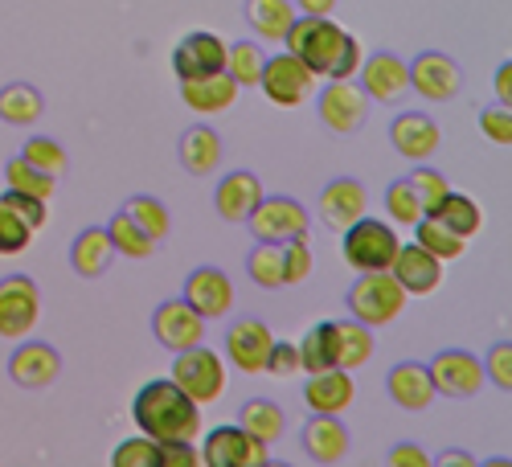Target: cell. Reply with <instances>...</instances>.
I'll return each mask as SVG.
<instances>
[{
  "label": "cell",
  "mask_w": 512,
  "mask_h": 467,
  "mask_svg": "<svg viewBox=\"0 0 512 467\" xmlns=\"http://www.w3.org/2000/svg\"><path fill=\"white\" fill-rule=\"evenodd\" d=\"M173 381L197 402V406H213L222 394H226V361L197 345V349H185L177 353V365H173Z\"/></svg>",
  "instance_id": "obj_5"
},
{
  "label": "cell",
  "mask_w": 512,
  "mask_h": 467,
  "mask_svg": "<svg viewBox=\"0 0 512 467\" xmlns=\"http://www.w3.org/2000/svg\"><path fill=\"white\" fill-rule=\"evenodd\" d=\"M173 70H177L181 82L209 78V74L226 70V41L218 33H205V29L181 37V46L173 50Z\"/></svg>",
  "instance_id": "obj_13"
},
{
  "label": "cell",
  "mask_w": 512,
  "mask_h": 467,
  "mask_svg": "<svg viewBox=\"0 0 512 467\" xmlns=\"http://www.w3.org/2000/svg\"><path fill=\"white\" fill-rule=\"evenodd\" d=\"M365 111H369V99L357 82H328L320 91V119L336 136H353L365 123Z\"/></svg>",
  "instance_id": "obj_16"
},
{
  "label": "cell",
  "mask_w": 512,
  "mask_h": 467,
  "mask_svg": "<svg viewBox=\"0 0 512 467\" xmlns=\"http://www.w3.org/2000/svg\"><path fill=\"white\" fill-rule=\"evenodd\" d=\"M21 160H25V164H33L37 173L54 177V181L62 177V168H66V152H62V144H58V140H50V136H29V140H25Z\"/></svg>",
  "instance_id": "obj_42"
},
{
  "label": "cell",
  "mask_w": 512,
  "mask_h": 467,
  "mask_svg": "<svg viewBox=\"0 0 512 467\" xmlns=\"http://www.w3.org/2000/svg\"><path fill=\"white\" fill-rule=\"evenodd\" d=\"M246 271H250L254 283L267 287V291L283 287V254H279V246H275V242H259V246L250 250Z\"/></svg>",
  "instance_id": "obj_40"
},
{
  "label": "cell",
  "mask_w": 512,
  "mask_h": 467,
  "mask_svg": "<svg viewBox=\"0 0 512 467\" xmlns=\"http://www.w3.org/2000/svg\"><path fill=\"white\" fill-rule=\"evenodd\" d=\"M41 111H46V99H41V91L29 87V82H9V87L0 91V119L13 123V127L37 123Z\"/></svg>",
  "instance_id": "obj_34"
},
{
  "label": "cell",
  "mask_w": 512,
  "mask_h": 467,
  "mask_svg": "<svg viewBox=\"0 0 512 467\" xmlns=\"http://www.w3.org/2000/svg\"><path fill=\"white\" fill-rule=\"evenodd\" d=\"M484 377H492V386H500L504 394L512 390V345L508 341L492 345V353L484 361Z\"/></svg>",
  "instance_id": "obj_48"
},
{
  "label": "cell",
  "mask_w": 512,
  "mask_h": 467,
  "mask_svg": "<svg viewBox=\"0 0 512 467\" xmlns=\"http://www.w3.org/2000/svg\"><path fill=\"white\" fill-rule=\"evenodd\" d=\"M259 201H263V185H259V177H254V173H246V168L222 177L218 193H213V205H218V214L226 222H246Z\"/></svg>",
  "instance_id": "obj_24"
},
{
  "label": "cell",
  "mask_w": 512,
  "mask_h": 467,
  "mask_svg": "<svg viewBox=\"0 0 512 467\" xmlns=\"http://www.w3.org/2000/svg\"><path fill=\"white\" fill-rule=\"evenodd\" d=\"M181 99L197 111V115H222L234 107L238 99V82L218 70V74H209V78H193V82H181Z\"/></svg>",
  "instance_id": "obj_25"
},
{
  "label": "cell",
  "mask_w": 512,
  "mask_h": 467,
  "mask_svg": "<svg viewBox=\"0 0 512 467\" xmlns=\"http://www.w3.org/2000/svg\"><path fill=\"white\" fill-rule=\"evenodd\" d=\"M246 226L259 242L283 246L287 238L308 234V209L295 197H263L259 205H254V214L246 218Z\"/></svg>",
  "instance_id": "obj_7"
},
{
  "label": "cell",
  "mask_w": 512,
  "mask_h": 467,
  "mask_svg": "<svg viewBox=\"0 0 512 467\" xmlns=\"http://www.w3.org/2000/svg\"><path fill=\"white\" fill-rule=\"evenodd\" d=\"M426 373H431V381H435V394L459 398V402L476 398L480 386H484V361L463 353V349H443L431 365H426Z\"/></svg>",
  "instance_id": "obj_8"
},
{
  "label": "cell",
  "mask_w": 512,
  "mask_h": 467,
  "mask_svg": "<svg viewBox=\"0 0 512 467\" xmlns=\"http://www.w3.org/2000/svg\"><path fill=\"white\" fill-rule=\"evenodd\" d=\"M300 17H328L336 9V0H291Z\"/></svg>",
  "instance_id": "obj_53"
},
{
  "label": "cell",
  "mask_w": 512,
  "mask_h": 467,
  "mask_svg": "<svg viewBox=\"0 0 512 467\" xmlns=\"http://www.w3.org/2000/svg\"><path fill=\"white\" fill-rule=\"evenodd\" d=\"M263 373H275V377H295V373H300V345H291V341H275Z\"/></svg>",
  "instance_id": "obj_50"
},
{
  "label": "cell",
  "mask_w": 512,
  "mask_h": 467,
  "mask_svg": "<svg viewBox=\"0 0 512 467\" xmlns=\"http://www.w3.org/2000/svg\"><path fill=\"white\" fill-rule=\"evenodd\" d=\"M123 214L132 218L152 242H160L168 230H173V214H168V205L160 201V197H148V193H140V197H132L123 205Z\"/></svg>",
  "instance_id": "obj_36"
},
{
  "label": "cell",
  "mask_w": 512,
  "mask_h": 467,
  "mask_svg": "<svg viewBox=\"0 0 512 467\" xmlns=\"http://www.w3.org/2000/svg\"><path fill=\"white\" fill-rule=\"evenodd\" d=\"M386 463H390V467H431V455H426L418 443H398Z\"/></svg>",
  "instance_id": "obj_52"
},
{
  "label": "cell",
  "mask_w": 512,
  "mask_h": 467,
  "mask_svg": "<svg viewBox=\"0 0 512 467\" xmlns=\"http://www.w3.org/2000/svg\"><path fill=\"white\" fill-rule=\"evenodd\" d=\"M361 91L373 103H402L410 91V66L398 54H373L361 62Z\"/></svg>",
  "instance_id": "obj_14"
},
{
  "label": "cell",
  "mask_w": 512,
  "mask_h": 467,
  "mask_svg": "<svg viewBox=\"0 0 512 467\" xmlns=\"http://www.w3.org/2000/svg\"><path fill=\"white\" fill-rule=\"evenodd\" d=\"M238 427L246 431V435H254L259 443H279L283 439V431H287V418H283V410L271 402V398H250L246 406H242V422Z\"/></svg>",
  "instance_id": "obj_33"
},
{
  "label": "cell",
  "mask_w": 512,
  "mask_h": 467,
  "mask_svg": "<svg viewBox=\"0 0 512 467\" xmlns=\"http://www.w3.org/2000/svg\"><path fill=\"white\" fill-rule=\"evenodd\" d=\"M402 308H406V291L390 271H369L349 291V312L365 328H381V324L398 320Z\"/></svg>",
  "instance_id": "obj_4"
},
{
  "label": "cell",
  "mask_w": 512,
  "mask_h": 467,
  "mask_svg": "<svg viewBox=\"0 0 512 467\" xmlns=\"http://www.w3.org/2000/svg\"><path fill=\"white\" fill-rule=\"evenodd\" d=\"M496 95H500V107L512 103V62H504V66L496 70Z\"/></svg>",
  "instance_id": "obj_54"
},
{
  "label": "cell",
  "mask_w": 512,
  "mask_h": 467,
  "mask_svg": "<svg viewBox=\"0 0 512 467\" xmlns=\"http://www.w3.org/2000/svg\"><path fill=\"white\" fill-rule=\"evenodd\" d=\"M300 443H304L308 459L332 467V463H340V459L349 455V427L336 414H312Z\"/></svg>",
  "instance_id": "obj_23"
},
{
  "label": "cell",
  "mask_w": 512,
  "mask_h": 467,
  "mask_svg": "<svg viewBox=\"0 0 512 467\" xmlns=\"http://www.w3.org/2000/svg\"><path fill=\"white\" fill-rule=\"evenodd\" d=\"M41 316V291L29 275H9L0 279V336L21 341L25 332H33Z\"/></svg>",
  "instance_id": "obj_9"
},
{
  "label": "cell",
  "mask_w": 512,
  "mask_h": 467,
  "mask_svg": "<svg viewBox=\"0 0 512 467\" xmlns=\"http://www.w3.org/2000/svg\"><path fill=\"white\" fill-rule=\"evenodd\" d=\"M181 300L201 316V320H222L234 308V283L222 267H197L185 279V295Z\"/></svg>",
  "instance_id": "obj_12"
},
{
  "label": "cell",
  "mask_w": 512,
  "mask_h": 467,
  "mask_svg": "<svg viewBox=\"0 0 512 467\" xmlns=\"http://www.w3.org/2000/svg\"><path fill=\"white\" fill-rule=\"evenodd\" d=\"M377 341H373V328L357 324V320H336V369H361L373 357Z\"/></svg>",
  "instance_id": "obj_29"
},
{
  "label": "cell",
  "mask_w": 512,
  "mask_h": 467,
  "mask_svg": "<svg viewBox=\"0 0 512 467\" xmlns=\"http://www.w3.org/2000/svg\"><path fill=\"white\" fill-rule=\"evenodd\" d=\"M402 238L394 234L390 222H377V218H361L345 230V238H340V254H345V263L357 267L361 275L369 271H390L394 263V254H398Z\"/></svg>",
  "instance_id": "obj_3"
},
{
  "label": "cell",
  "mask_w": 512,
  "mask_h": 467,
  "mask_svg": "<svg viewBox=\"0 0 512 467\" xmlns=\"http://www.w3.org/2000/svg\"><path fill=\"white\" fill-rule=\"evenodd\" d=\"M328 369H336V320H320L300 341V373L312 377Z\"/></svg>",
  "instance_id": "obj_30"
},
{
  "label": "cell",
  "mask_w": 512,
  "mask_h": 467,
  "mask_svg": "<svg viewBox=\"0 0 512 467\" xmlns=\"http://www.w3.org/2000/svg\"><path fill=\"white\" fill-rule=\"evenodd\" d=\"M181 164L189 168L193 177H209V173H218V164H222V136L213 132L209 123L189 127V132L181 136Z\"/></svg>",
  "instance_id": "obj_27"
},
{
  "label": "cell",
  "mask_w": 512,
  "mask_h": 467,
  "mask_svg": "<svg viewBox=\"0 0 512 467\" xmlns=\"http://www.w3.org/2000/svg\"><path fill=\"white\" fill-rule=\"evenodd\" d=\"M349 37L353 33L332 25L328 17H295L287 37H283V46H287L291 58H300L316 78H332L340 54H345V46H349Z\"/></svg>",
  "instance_id": "obj_2"
},
{
  "label": "cell",
  "mask_w": 512,
  "mask_h": 467,
  "mask_svg": "<svg viewBox=\"0 0 512 467\" xmlns=\"http://www.w3.org/2000/svg\"><path fill=\"white\" fill-rule=\"evenodd\" d=\"M476 467H512V459H508V455H496V459H484V463H476Z\"/></svg>",
  "instance_id": "obj_56"
},
{
  "label": "cell",
  "mask_w": 512,
  "mask_h": 467,
  "mask_svg": "<svg viewBox=\"0 0 512 467\" xmlns=\"http://www.w3.org/2000/svg\"><path fill=\"white\" fill-rule=\"evenodd\" d=\"M357 398V386H353V373L345 369H328V373H312L308 377V390H304V402L312 414H345Z\"/></svg>",
  "instance_id": "obj_22"
},
{
  "label": "cell",
  "mask_w": 512,
  "mask_h": 467,
  "mask_svg": "<svg viewBox=\"0 0 512 467\" xmlns=\"http://www.w3.org/2000/svg\"><path fill=\"white\" fill-rule=\"evenodd\" d=\"M390 140H394V148H398L406 160H426V156L439 152L443 132H439V123H435L431 115L406 111V115H398V119L390 123Z\"/></svg>",
  "instance_id": "obj_21"
},
{
  "label": "cell",
  "mask_w": 512,
  "mask_h": 467,
  "mask_svg": "<svg viewBox=\"0 0 512 467\" xmlns=\"http://www.w3.org/2000/svg\"><path fill=\"white\" fill-rule=\"evenodd\" d=\"M152 332L164 349L173 353H185V349H197L205 341V320L185 304V300H168L156 308L152 316Z\"/></svg>",
  "instance_id": "obj_15"
},
{
  "label": "cell",
  "mask_w": 512,
  "mask_h": 467,
  "mask_svg": "<svg viewBox=\"0 0 512 467\" xmlns=\"http://www.w3.org/2000/svg\"><path fill=\"white\" fill-rule=\"evenodd\" d=\"M263 467H291V463H279V459H267Z\"/></svg>",
  "instance_id": "obj_57"
},
{
  "label": "cell",
  "mask_w": 512,
  "mask_h": 467,
  "mask_svg": "<svg viewBox=\"0 0 512 467\" xmlns=\"http://www.w3.org/2000/svg\"><path fill=\"white\" fill-rule=\"evenodd\" d=\"M29 242H33V230L13 214V209H5L0 205V254H25L29 250Z\"/></svg>",
  "instance_id": "obj_47"
},
{
  "label": "cell",
  "mask_w": 512,
  "mask_h": 467,
  "mask_svg": "<svg viewBox=\"0 0 512 467\" xmlns=\"http://www.w3.org/2000/svg\"><path fill=\"white\" fill-rule=\"evenodd\" d=\"M390 275L402 283V291L406 295H431V291H439V283H443V263L435 259V254H426L422 246H398V254H394V263H390Z\"/></svg>",
  "instance_id": "obj_20"
},
{
  "label": "cell",
  "mask_w": 512,
  "mask_h": 467,
  "mask_svg": "<svg viewBox=\"0 0 512 467\" xmlns=\"http://www.w3.org/2000/svg\"><path fill=\"white\" fill-rule=\"evenodd\" d=\"M365 214H369V193H365L361 181L336 177V181L324 185V193H320V218H324L332 230L345 234V230H349L353 222H361Z\"/></svg>",
  "instance_id": "obj_17"
},
{
  "label": "cell",
  "mask_w": 512,
  "mask_h": 467,
  "mask_svg": "<svg viewBox=\"0 0 512 467\" xmlns=\"http://www.w3.org/2000/svg\"><path fill=\"white\" fill-rule=\"evenodd\" d=\"M58 373H62V357H58V349L46 345V341H25V345L9 357V377L17 381V386H25V390H46V386H54Z\"/></svg>",
  "instance_id": "obj_18"
},
{
  "label": "cell",
  "mask_w": 512,
  "mask_h": 467,
  "mask_svg": "<svg viewBox=\"0 0 512 467\" xmlns=\"http://www.w3.org/2000/svg\"><path fill=\"white\" fill-rule=\"evenodd\" d=\"M263 66H267V54L254 46V41H234V46H226V74L238 82V91L259 87Z\"/></svg>",
  "instance_id": "obj_35"
},
{
  "label": "cell",
  "mask_w": 512,
  "mask_h": 467,
  "mask_svg": "<svg viewBox=\"0 0 512 467\" xmlns=\"http://www.w3.org/2000/svg\"><path fill=\"white\" fill-rule=\"evenodd\" d=\"M156 463H160V443H152L148 435L123 439L111 451V467H156Z\"/></svg>",
  "instance_id": "obj_45"
},
{
  "label": "cell",
  "mask_w": 512,
  "mask_h": 467,
  "mask_svg": "<svg viewBox=\"0 0 512 467\" xmlns=\"http://www.w3.org/2000/svg\"><path fill=\"white\" fill-rule=\"evenodd\" d=\"M295 17H300V13H295L291 0H246V21H250V29L259 37L283 41Z\"/></svg>",
  "instance_id": "obj_32"
},
{
  "label": "cell",
  "mask_w": 512,
  "mask_h": 467,
  "mask_svg": "<svg viewBox=\"0 0 512 467\" xmlns=\"http://www.w3.org/2000/svg\"><path fill=\"white\" fill-rule=\"evenodd\" d=\"M459 66L439 54V50H426L410 62V87L422 95V99H431V103H443V99H455L459 91Z\"/></svg>",
  "instance_id": "obj_19"
},
{
  "label": "cell",
  "mask_w": 512,
  "mask_h": 467,
  "mask_svg": "<svg viewBox=\"0 0 512 467\" xmlns=\"http://www.w3.org/2000/svg\"><path fill=\"white\" fill-rule=\"evenodd\" d=\"M431 467H476V459L467 451H443L439 459H431Z\"/></svg>",
  "instance_id": "obj_55"
},
{
  "label": "cell",
  "mask_w": 512,
  "mask_h": 467,
  "mask_svg": "<svg viewBox=\"0 0 512 467\" xmlns=\"http://www.w3.org/2000/svg\"><path fill=\"white\" fill-rule=\"evenodd\" d=\"M132 418L152 443H193L201 435V406L173 377L148 381L132 402Z\"/></svg>",
  "instance_id": "obj_1"
},
{
  "label": "cell",
  "mask_w": 512,
  "mask_h": 467,
  "mask_svg": "<svg viewBox=\"0 0 512 467\" xmlns=\"http://www.w3.org/2000/svg\"><path fill=\"white\" fill-rule=\"evenodd\" d=\"M386 390L402 410H426L435 402V381H431V373H426V365H418V361L394 365L390 377H386Z\"/></svg>",
  "instance_id": "obj_26"
},
{
  "label": "cell",
  "mask_w": 512,
  "mask_h": 467,
  "mask_svg": "<svg viewBox=\"0 0 512 467\" xmlns=\"http://www.w3.org/2000/svg\"><path fill=\"white\" fill-rule=\"evenodd\" d=\"M156 467H201L193 443H160V463Z\"/></svg>",
  "instance_id": "obj_51"
},
{
  "label": "cell",
  "mask_w": 512,
  "mask_h": 467,
  "mask_svg": "<svg viewBox=\"0 0 512 467\" xmlns=\"http://www.w3.org/2000/svg\"><path fill=\"white\" fill-rule=\"evenodd\" d=\"M406 181H410V189L418 193V201H422L426 214H435L439 201L451 193V185H447V177L439 173V168H414V173H410Z\"/></svg>",
  "instance_id": "obj_44"
},
{
  "label": "cell",
  "mask_w": 512,
  "mask_h": 467,
  "mask_svg": "<svg viewBox=\"0 0 512 467\" xmlns=\"http://www.w3.org/2000/svg\"><path fill=\"white\" fill-rule=\"evenodd\" d=\"M107 238H111V250H119V254H127V259H148V254L156 250V242L132 222V218H127L123 214V209H119V214L111 218V226H107Z\"/></svg>",
  "instance_id": "obj_38"
},
{
  "label": "cell",
  "mask_w": 512,
  "mask_h": 467,
  "mask_svg": "<svg viewBox=\"0 0 512 467\" xmlns=\"http://www.w3.org/2000/svg\"><path fill=\"white\" fill-rule=\"evenodd\" d=\"M0 205L13 209V214H17V218H21V222H25L33 234L50 222V201H37V197H25V193L5 189V193H0Z\"/></svg>",
  "instance_id": "obj_46"
},
{
  "label": "cell",
  "mask_w": 512,
  "mask_h": 467,
  "mask_svg": "<svg viewBox=\"0 0 512 467\" xmlns=\"http://www.w3.org/2000/svg\"><path fill=\"white\" fill-rule=\"evenodd\" d=\"M271 345H275V332L254 316H242L226 328V357L242 373H263L267 357H271Z\"/></svg>",
  "instance_id": "obj_11"
},
{
  "label": "cell",
  "mask_w": 512,
  "mask_h": 467,
  "mask_svg": "<svg viewBox=\"0 0 512 467\" xmlns=\"http://www.w3.org/2000/svg\"><path fill=\"white\" fill-rule=\"evenodd\" d=\"M111 238H107V230L103 226H87L78 238H74V246H70V267H74V275H82V279H99L107 267H111Z\"/></svg>",
  "instance_id": "obj_28"
},
{
  "label": "cell",
  "mask_w": 512,
  "mask_h": 467,
  "mask_svg": "<svg viewBox=\"0 0 512 467\" xmlns=\"http://www.w3.org/2000/svg\"><path fill=\"white\" fill-rule=\"evenodd\" d=\"M435 222H443L455 238H476L480 234V226H484V214H480V205L467 197V193H447L443 201H439V209L431 214Z\"/></svg>",
  "instance_id": "obj_31"
},
{
  "label": "cell",
  "mask_w": 512,
  "mask_h": 467,
  "mask_svg": "<svg viewBox=\"0 0 512 467\" xmlns=\"http://www.w3.org/2000/svg\"><path fill=\"white\" fill-rule=\"evenodd\" d=\"M279 254H283V287H287V283H304V279L312 275V267H316L308 234L287 238V242L279 246Z\"/></svg>",
  "instance_id": "obj_43"
},
{
  "label": "cell",
  "mask_w": 512,
  "mask_h": 467,
  "mask_svg": "<svg viewBox=\"0 0 512 467\" xmlns=\"http://www.w3.org/2000/svg\"><path fill=\"white\" fill-rule=\"evenodd\" d=\"M201 467H263L271 459L267 443H259L254 435H246L242 427H213L197 451Z\"/></svg>",
  "instance_id": "obj_6"
},
{
  "label": "cell",
  "mask_w": 512,
  "mask_h": 467,
  "mask_svg": "<svg viewBox=\"0 0 512 467\" xmlns=\"http://www.w3.org/2000/svg\"><path fill=\"white\" fill-rule=\"evenodd\" d=\"M5 181H9V189H13V193L37 197V201H50V197H54V177L37 173V168H33V164H25L21 156H13V160L5 164Z\"/></svg>",
  "instance_id": "obj_39"
},
{
  "label": "cell",
  "mask_w": 512,
  "mask_h": 467,
  "mask_svg": "<svg viewBox=\"0 0 512 467\" xmlns=\"http://www.w3.org/2000/svg\"><path fill=\"white\" fill-rule=\"evenodd\" d=\"M386 214H390V222L410 226V230L426 218V209H422V201H418V193L410 189V181H406V177H402V181H394V185L386 189Z\"/></svg>",
  "instance_id": "obj_41"
},
{
  "label": "cell",
  "mask_w": 512,
  "mask_h": 467,
  "mask_svg": "<svg viewBox=\"0 0 512 467\" xmlns=\"http://www.w3.org/2000/svg\"><path fill=\"white\" fill-rule=\"evenodd\" d=\"M414 246H422L426 254H435V259L439 263H451V259H459V254H463V238H455L443 222H435L431 214H426L418 226H414Z\"/></svg>",
  "instance_id": "obj_37"
},
{
  "label": "cell",
  "mask_w": 512,
  "mask_h": 467,
  "mask_svg": "<svg viewBox=\"0 0 512 467\" xmlns=\"http://www.w3.org/2000/svg\"><path fill=\"white\" fill-rule=\"evenodd\" d=\"M263 95L275 103V107H300L312 91H316V74L291 54H275L267 58L263 66V78H259Z\"/></svg>",
  "instance_id": "obj_10"
},
{
  "label": "cell",
  "mask_w": 512,
  "mask_h": 467,
  "mask_svg": "<svg viewBox=\"0 0 512 467\" xmlns=\"http://www.w3.org/2000/svg\"><path fill=\"white\" fill-rule=\"evenodd\" d=\"M480 127H484V136L492 144H504V148L512 144V111L508 107H500V103L496 107H484L480 111Z\"/></svg>",
  "instance_id": "obj_49"
}]
</instances>
